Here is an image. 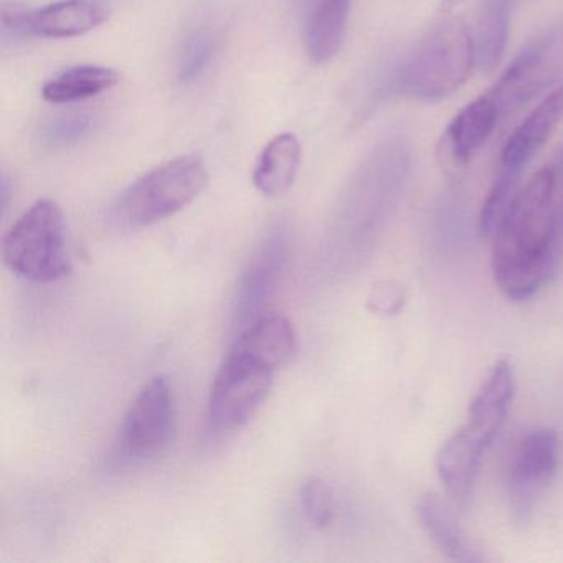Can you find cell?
<instances>
[{"label":"cell","instance_id":"obj_2","mask_svg":"<svg viewBox=\"0 0 563 563\" xmlns=\"http://www.w3.org/2000/svg\"><path fill=\"white\" fill-rule=\"evenodd\" d=\"M559 236L549 166L517 190L494 233L490 266L494 282L506 298L523 301L549 283L555 272Z\"/></svg>","mask_w":563,"mask_h":563},{"label":"cell","instance_id":"obj_6","mask_svg":"<svg viewBox=\"0 0 563 563\" xmlns=\"http://www.w3.org/2000/svg\"><path fill=\"white\" fill-rule=\"evenodd\" d=\"M207 183L209 174L199 157H177L131 184L118 199L114 216L128 229L154 225L186 209Z\"/></svg>","mask_w":563,"mask_h":563},{"label":"cell","instance_id":"obj_4","mask_svg":"<svg viewBox=\"0 0 563 563\" xmlns=\"http://www.w3.org/2000/svg\"><path fill=\"white\" fill-rule=\"evenodd\" d=\"M476 65V47L466 22L444 18L418 42L401 68L398 88L404 97L437 103L456 93Z\"/></svg>","mask_w":563,"mask_h":563},{"label":"cell","instance_id":"obj_21","mask_svg":"<svg viewBox=\"0 0 563 563\" xmlns=\"http://www.w3.org/2000/svg\"><path fill=\"white\" fill-rule=\"evenodd\" d=\"M212 54V38L207 32H196L184 47L183 60H180V78L192 80L197 77L203 65Z\"/></svg>","mask_w":563,"mask_h":563},{"label":"cell","instance_id":"obj_20","mask_svg":"<svg viewBox=\"0 0 563 563\" xmlns=\"http://www.w3.org/2000/svg\"><path fill=\"white\" fill-rule=\"evenodd\" d=\"M302 512L314 529L322 530L334 517V500L328 484L319 477H308L299 490Z\"/></svg>","mask_w":563,"mask_h":563},{"label":"cell","instance_id":"obj_12","mask_svg":"<svg viewBox=\"0 0 563 563\" xmlns=\"http://www.w3.org/2000/svg\"><path fill=\"white\" fill-rule=\"evenodd\" d=\"M286 263H288L286 236L282 233L269 236L253 256L240 282L239 298H236L239 321L255 318L256 311L263 308L266 299L275 291Z\"/></svg>","mask_w":563,"mask_h":563},{"label":"cell","instance_id":"obj_19","mask_svg":"<svg viewBox=\"0 0 563 563\" xmlns=\"http://www.w3.org/2000/svg\"><path fill=\"white\" fill-rule=\"evenodd\" d=\"M520 176L522 174L500 167L499 176L494 180L493 187L484 200L483 210H481L479 225L484 236H494L496 230L499 229L510 202L516 197L517 190L520 189Z\"/></svg>","mask_w":563,"mask_h":563},{"label":"cell","instance_id":"obj_9","mask_svg":"<svg viewBox=\"0 0 563 563\" xmlns=\"http://www.w3.org/2000/svg\"><path fill=\"white\" fill-rule=\"evenodd\" d=\"M559 467V438L549 428L529 431L517 444L507 476L510 510L523 522Z\"/></svg>","mask_w":563,"mask_h":563},{"label":"cell","instance_id":"obj_16","mask_svg":"<svg viewBox=\"0 0 563 563\" xmlns=\"http://www.w3.org/2000/svg\"><path fill=\"white\" fill-rule=\"evenodd\" d=\"M417 514L424 532L448 559L454 562H479L481 556L476 555L467 542L466 533L440 497L434 494L421 497L417 504Z\"/></svg>","mask_w":563,"mask_h":563},{"label":"cell","instance_id":"obj_22","mask_svg":"<svg viewBox=\"0 0 563 563\" xmlns=\"http://www.w3.org/2000/svg\"><path fill=\"white\" fill-rule=\"evenodd\" d=\"M404 301V291L394 283L375 285L368 295V308L377 314H394V312L400 311Z\"/></svg>","mask_w":563,"mask_h":563},{"label":"cell","instance_id":"obj_18","mask_svg":"<svg viewBox=\"0 0 563 563\" xmlns=\"http://www.w3.org/2000/svg\"><path fill=\"white\" fill-rule=\"evenodd\" d=\"M510 0H486L477 22L476 65L490 71L504 55L509 34Z\"/></svg>","mask_w":563,"mask_h":563},{"label":"cell","instance_id":"obj_5","mask_svg":"<svg viewBox=\"0 0 563 563\" xmlns=\"http://www.w3.org/2000/svg\"><path fill=\"white\" fill-rule=\"evenodd\" d=\"M2 256L12 273L32 283H54L70 275L67 223L58 203L38 200L5 233Z\"/></svg>","mask_w":563,"mask_h":563},{"label":"cell","instance_id":"obj_17","mask_svg":"<svg viewBox=\"0 0 563 563\" xmlns=\"http://www.w3.org/2000/svg\"><path fill=\"white\" fill-rule=\"evenodd\" d=\"M120 84V74L100 65H80L65 70L42 88V97L54 104L75 103L98 97Z\"/></svg>","mask_w":563,"mask_h":563},{"label":"cell","instance_id":"obj_23","mask_svg":"<svg viewBox=\"0 0 563 563\" xmlns=\"http://www.w3.org/2000/svg\"><path fill=\"white\" fill-rule=\"evenodd\" d=\"M550 170H552L553 210H555L560 236H563V150L556 153L555 161L550 166Z\"/></svg>","mask_w":563,"mask_h":563},{"label":"cell","instance_id":"obj_3","mask_svg":"<svg viewBox=\"0 0 563 563\" xmlns=\"http://www.w3.org/2000/svg\"><path fill=\"white\" fill-rule=\"evenodd\" d=\"M516 378L509 362L499 361L473 398L463 427L437 454V471L448 496L464 503L473 493L484 454L493 446L509 413Z\"/></svg>","mask_w":563,"mask_h":563},{"label":"cell","instance_id":"obj_8","mask_svg":"<svg viewBox=\"0 0 563 563\" xmlns=\"http://www.w3.org/2000/svg\"><path fill=\"white\" fill-rule=\"evenodd\" d=\"M176 431V405L166 377H156L140 391L121 424V454L150 461L166 453Z\"/></svg>","mask_w":563,"mask_h":563},{"label":"cell","instance_id":"obj_13","mask_svg":"<svg viewBox=\"0 0 563 563\" xmlns=\"http://www.w3.org/2000/svg\"><path fill=\"white\" fill-rule=\"evenodd\" d=\"M108 19L101 0H60L32 9L29 37L74 38L100 27Z\"/></svg>","mask_w":563,"mask_h":563},{"label":"cell","instance_id":"obj_11","mask_svg":"<svg viewBox=\"0 0 563 563\" xmlns=\"http://www.w3.org/2000/svg\"><path fill=\"white\" fill-rule=\"evenodd\" d=\"M500 121L499 111L489 95L476 98L454 117L443 134L444 156L454 166L466 167L486 146Z\"/></svg>","mask_w":563,"mask_h":563},{"label":"cell","instance_id":"obj_15","mask_svg":"<svg viewBox=\"0 0 563 563\" xmlns=\"http://www.w3.org/2000/svg\"><path fill=\"white\" fill-rule=\"evenodd\" d=\"M352 0H314L306 29L309 57L325 64L341 52Z\"/></svg>","mask_w":563,"mask_h":563},{"label":"cell","instance_id":"obj_10","mask_svg":"<svg viewBox=\"0 0 563 563\" xmlns=\"http://www.w3.org/2000/svg\"><path fill=\"white\" fill-rule=\"evenodd\" d=\"M562 121L563 84H560L512 131L500 154V167L522 174L530 159L549 143Z\"/></svg>","mask_w":563,"mask_h":563},{"label":"cell","instance_id":"obj_7","mask_svg":"<svg viewBox=\"0 0 563 563\" xmlns=\"http://www.w3.org/2000/svg\"><path fill=\"white\" fill-rule=\"evenodd\" d=\"M562 74L563 22H560L530 41L487 95L504 120L545 93Z\"/></svg>","mask_w":563,"mask_h":563},{"label":"cell","instance_id":"obj_24","mask_svg":"<svg viewBox=\"0 0 563 563\" xmlns=\"http://www.w3.org/2000/svg\"><path fill=\"white\" fill-rule=\"evenodd\" d=\"M444 5H446L448 9L454 8V5L461 4L463 0H443Z\"/></svg>","mask_w":563,"mask_h":563},{"label":"cell","instance_id":"obj_14","mask_svg":"<svg viewBox=\"0 0 563 563\" xmlns=\"http://www.w3.org/2000/svg\"><path fill=\"white\" fill-rule=\"evenodd\" d=\"M301 166V144L291 133L273 137L260 154L253 184L263 196H279L288 190Z\"/></svg>","mask_w":563,"mask_h":563},{"label":"cell","instance_id":"obj_1","mask_svg":"<svg viewBox=\"0 0 563 563\" xmlns=\"http://www.w3.org/2000/svg\"><path fill=\"white\" fill-rule=\"evenodd\" d=\"M295 347V328L285 316H260L243 329L213 378L203 423L207 438L230 437L255 417Z\"/></svg>","mask_w":563,"mask_h":563}]
</instances>
